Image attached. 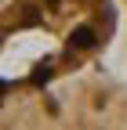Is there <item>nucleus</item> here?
<instances>
[{"label": "nucleus", "instance_id": "f257e3e1", "mask_svg": "<svg viewBox=\"0 0 127 130\" xmlns=\"http://www.w3.org/2000/svg\"><path fill=\"white\" fill-rule=\"evenodd\" d=\"M0 130H127V83L102 69L4 83Z\"/></svg>", "mask_w": 127, "mask_h": 130}, {"label": "nucleus", "instance_id": "f03ea898", "mask_svg": "<svg viewBox=\"0 0 127 130\" xmlns=\"http://www.w3.org/2000/svg\"><path fill=\"white\" fill-rule=\"evenodd\" d=\"M123 18H127V0H123Z\"/></svg>", "mask_w": 127, "mask_h": 130}]
</instances>
